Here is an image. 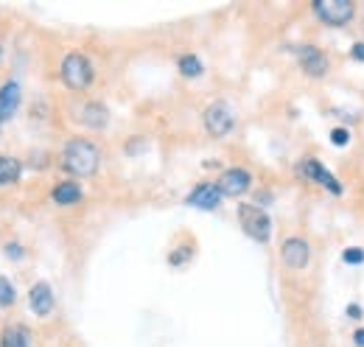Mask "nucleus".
<instances>
[{
	"label": "nucleus",
	"instance_id": "17",
	"mask_svg": "<svg viewBox=\"0 0 364 347\" xmlns=\"http://www.w3.org/2000/svg\"><path fill=\"white\" fill-rule=\"evenodd\" d=\"M180 73L188 78H196V76H202V62L193 54H185V56H180Z\"/></svg>",
	"mask_w": 364,
	"mask_h": 347
},
{
	"label": "nucleus",
	"instance_id": "24",
	"mask_svg": "<svg viewBox=\"0 0 364 347\" xmlns=\"http://www.w3.org/2000/svg\"><path fill=\"white\" fill-rule=\"evenodd\" d=\"M347 317L358 319V317H361V308H358V306H347Z\"/></svg>",
	"mask_w": 364,
	"mask_h": 347
},
{
	"label": "nucleus",
	"instance_id": "10",
	"mask_svg": "<svg viewBox=\"0 0 364 347\" xmlns=\"http://www.w3.org/2000/svg\"><path fill=\"white\" fill-rule=\"evenodd\" d=\"M222 191H219V185H211V182H202V185H196L191 193H188V204L191 207H199V210H216L219 204H222Z\"/></svg>",
	"mask_w": 364,
	"mask_h": 347
},
{
	"label": "nucleus",
	"instance_id": "8",
	"mask_svg": "<svg viewBox=\"0 0 364 347\" xmlns=\"http://www.w3.org/2000/svg\"><path fill=\"white\" fill-rule=\"evenodd\" d=\"M250 185H253V174L244 168H227L219 177V191L224 196H241L250 191Z\"/></svg>",
	"mask_w": 364,
	"mask_h": 347
},
{
	"label": "nucleus",
	"instance_id": "4",
	"mask_svg": "<svg viewBox=\"0 0 364 347\" xmlns=\"http://www.w3.org/2000/svg\"><path fill=\"white\" fill-rule=\"evenodd\" d=\"M311 12L319 23L334 25V28H342L356 17V6L350 3V0H314Z\"/></svg>",
	"mask_w": 364,
	"mask_h": 347
},
{
	"label": "nucleus",
	"instance_id": "7",
	"mask_svg": "<svg viewBox=\"0 0 364 347\" xmlns=\"http://www.w3.org/2000/svg\"><path fill=\"white\" fill-rule=\"evenodd\" d=\"M297 59H300L303 73L311 76V78H322L328 73V67H331L328 56L322 54L317 45H297Z\"/></svg>",
	"mask_w": 364,
	"mask_h": 347
},
{
	"label": "nucleus",
	"instance_id": "19",
	"mask_svg": "<svg viewBox=\"0 0 364 347\" xmlns=\"http://www.w3.org/2000/svg\"><path fill=\"white\" fill-rule=\"evenodd\" d=\"M331 143L334 146H347L350 143V132H347V129H342V126H336L334 132H331Z\"/></svg>",
	"mask_w": 364,
	"mask_h": 347
},
{
	"label": "nucleus",
	"instance_id": "25",
	"mask_svg": "<svg viewBox=\"0 0 364 347\" xmlns=\"http://www.w3.org/2000/svg\"><path fill=\"white\" fill-rule=\"evenodd\" d=\"M0 59H3V48H0Z\"/></svg>",
	"mask_w": 364,
	"mask_h": 347
},
{
	"label": "nucleus",
	"instance_id": "1",
	"mask_svg": "<svg viewBox=\"0 0 364 347\" xmlns=\"http://www.w3.org/2000/svg\"><path fill=\"white\" fill-rule=\"evenodd\" d=\"M98 165H101V151L96 143H90L85 138H73L62 149V168L70 174V177L87 180L98 171Z\"/></svg>",
	"mask_w": 364,
	"mask_h": 347
},
{
	"label": "nucleus",
	"instance_id": "12",
	"mask_svg": "<svg viewBox=\"0 0 364 347\" xmlns=\"http://www.w3.org/2000/svg\"><path fill=\"white\" fill-rule=\"evenodd\" d=\"M20 98H23V93H20L17 81H3V84H0V123H6V120L14 118V112L20 107Z\"/></svg>",
	"mask_w": 364,
	"mask_h": 347
},
{
	"label": "nucleus",
	"instance_id": "9",
	"mask_svg": "<svg viewBox=\"0 0 364 347\" xmlns=\"http://www.w3.org/2000/svg\"><path fill=\"white\" fill-rule=\"evenodd\" d=\"M300 174H303V177L306 180H311V182H317L319 188H328L331 193H342V185L336 182V177H334V174L325 168V165H322V162H317V160H306L303 165H300Z\"/></svg>",
	"mask_w": 364,
	"mask_h": 347
},
{
	"label": "nucleus",
	"instance_id": "2",
	"mask_svg": "<svg viewBox=\"0 0 364 347\" xmlns=\"http://www.w3.org/2000/svg\"><path fill=\"white\" fill-rule=\"evenodd\" d=\"M62 81L70 87V90H87V87L93 84V62L85 56V54H78V51H70L65 59H62Z\"/></svg>",
	"mask_w": 364,
	"mask_h": 347
},
{
	"label": "nucleus",
	"instance_id": "6",
	"mask_svg": "<svg viewBox=\"0 0 364 347\" xmlns=\"http://www.w3.org/2000/svg\"><path fill=\"white\" fill-rule=\"evenodd\" d=\"M280 257H283V264H286L292 272H303V269L308 266V260H311V246H308L306 238L292 235V238L283 241V246H280Z\"/></svg>",
	"mask_w": 364,
	"mask_h": 347
},
{
	"label": "nucleus",
	"instance_id": "20",
	"mask_svg": "<svg viewBox=\"0 0 364 347\" xmlns=\"http://www.w3.org/2000/svg\"><path fill=\"white\" fill-rule=\"evenodd\" d=\"M342 260H345V264H364V249H345L342 252Z\"/></svg>",
	"mask_w": 364,
	"mask_h": 347
},
{
	"label": "nucleus",
	"instance_id": "22",
	"mask_svg": "<svg viewBox=\"0 0 364 347\" xmlns=\"http://www.w3.org/2000/svg\"><path fill=\"white\" fill-rule=\"evenodd\" d=\"M6 255H12V257H20L23 252H20V244H9L6 246Z\"/></svg>",
	"mask_w": 364,
	"mask_h": 347
},
{
	"label": "nucleus",
	"instance_id": "5",
	"mask_svg": "<svg viewBox=\"0 0 364 347\" xmlns=\"http://www.w3.org/2000/svg\"><path fill=\"white\" fill-rule=\"evenodd\" d=\"M202 120H205V129L211 138H224L230 135V129L235 126V115H233V107L227 101H213L205 107L202 112Z\"/></svg>",
	"mask_w": 364,
	"mask_h": 347
},
{
	"label": "nucleus",
	"instance_id": "18",
	"mask_svg": "<svg viewBox=\"0 0 364 347\" xmlns=\"http://www.w3.org/2000/svg\"><path fill=\"white\" fill-rule=\"evenodd\" d=\"M14 286H12V280L9 277H3L0 275V308H9L12 302H14Z\"/></svg>",
	"mask_w": 364,
	"mask_h": 347
},
{
	"label": "nucleus",
	"instance_id": "3",
	"mask_svg": "<svg viewBox=\"0 0 364 347\" xmlns=\"http://www.w3.org/2000/svg\"><path fill=\"white\" fill-rule=\"evenodd\" d=\"M238 222L241 230L258 244H266L272 238V219L258 204H238Z\"/></svg>",
	"mask_w": 364,
	"mask_h": 347
},
{
	"label": "nucleus",
	"instance_id": "13",
	"mask_svg": "<svg viewBox=\"0 0 364 347\" xmlns=\"http://www.w3.org/2000/svg\"><path fill=\"white\" fill-rule=\"evenodd\" d=\"M0 347H31V333L23 325H6L0 333Z\"/></svg>",
	"mask_w": 364,
	"mask_h": 347
},
{
	"label": "nucleus",
	"instance_id": "21",
	"mask_svg": "<svg viewBox=\"0 0 364 347\" xmlns=\"http://www.w3.org/2000/svg\"><path fill=\"white\" fill-rule=\"evenodd\" d=\"M353 59L364 62V42H356V45H353Z\"/></svg>",
	"mask_w": 364,
	"mask_h": 347
},
{
	"label": "nucleus",
	"instance_id": "23",
	"mask_svg": "<svg viewBox=\"0 0 364 347\" xmlns=\"http://www.w3.org/2000/svg\"><path fill=\"white\" fill-rule=\"evenodd\" d=\"M353 341H356L358 347H364V328H358V330H353Z\"/></svg>",
	"mask_w": 364,
	"mask_h": 347
},
{
	"label": "nucleus",
	"instance_id": "11",
	"mask_svg": "<svg viewBox=\"0 0 364 347\" xmlns=\"http://www.w3.org/2000/svg\"><path fill=\"white\" fill-rule=\"evenodd\" d=\"M28 302H31V311L36 317H48L54 311V288L45 280L34 283L31 291H28Z\"/></svg>",
	"mask_w": 364,
	"mask_h": 347
},
{
	"label": "nucleus",
	"instance_id": "15",
	"mask_svg": "<svg viewBox=\"0 0 364 347\" xmlns=\"http://www.w3.org/2000/svg\"><path fill=\"white\" fill-rule=\"evenodd\" d=\"M78 199H82V188H78L76 182H59L54 188V202L67 207V204H76Z\"/></svg>",
	"mask_w": 364,
	"mask_h": 347
},
{
	"label": "nucleus",
	"instance_id": "16",
	"mask_svg": "<svg viewBox=\"0 0 364 347\" xmlns=\"http://www.w3.org/2000/svg\"><path fill=\"white\" fill-rule=\"evenodd\" d=\"M107 107L104 104H98V101H90L87 107H85V112H82V120L90 126V129H101L104 123H107Z\"/></svg>",
	"mask_w": 364,
	"mask_h": 347
},
{
	"label": "nucleus",
	"instance_id": "14",
	"mask_svg": "<svg viewBox=\"0 0 364 347\" xmlns=\"http://www.w3.org/2000/svg\"><path fill=\"white\" fill-rule=\"evenodd\" d=\"M20 174H23V165L17 157H0V185H17L20 182Z\"/></svg>",
	"mask_w": 364,
	"mask_h": 347
}]
</instances>
